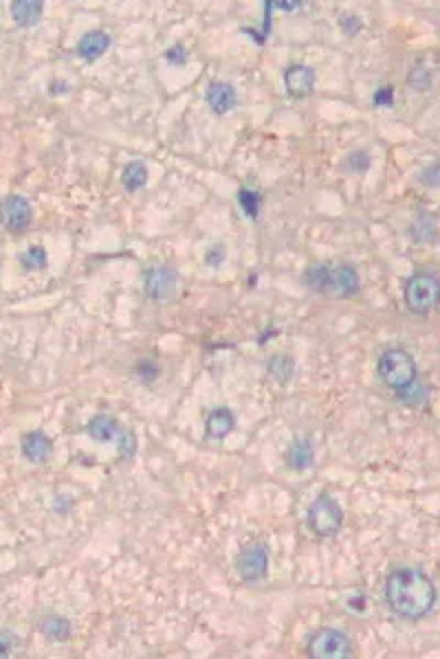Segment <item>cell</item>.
Here are the masks:
<instances>
[{"label": "cell", "instance_id": "cell-1", "mask_svg": "<svg viewBox=\"0 0 440 659\" xmlns=\"http://www.w3.org/2000/svg\"><path fill=\"white\" fill-rule=\"evenodd\" d=\"M385 600L389 609L405 620H421L436 604V584L421 569L401 567L385 578Z\"/></svg>", "mask_w": 440, "mask_h": 659}, {"label": "cell", "instance_id": "cell-2", "mask_svg": "<svg viewBox=\"0 0 440 659\" xmlns=\"http://www.w3.org/2000/svg\"><path fill=\"white\" fill-rule=\"evenodd\" d=\"M304 281L311 290L322 293L328 297H341V299H350L359 293L361 281L359 272L350 264H313L304 272Z\"/></svg>", "mask_w": 440, "mask_h": 659}, {"label": "cell", "instance_id": "cell-3", "mask_svg": "<svg viewBox=\"0 0 440 659\" xmlns=\"http://www.w3.org/2000/svg\"><path fill=\"white\" fill-rule=\"evenodd\" d=\"M378 376H381L387 387H392L394 391L405 389L410 382L419 378L416 360L412 358L410 352L401 350V347L385 350L381 354V358H378Z\"/></svg>", "mask_w": 440, "mask_h": 659}, {"label": "cell", "instance_id": "cell-4", "mask_svg": "<svg viewBox=\"0 0 440 659\" xmlns=\"http://www.w3.org/2000/svg\"><path fill=\"white\" fill-rule=\"evenodd\" d=\"M438 295L440 286L432 272L412 275L405 281V288H403V299H405V306L414 315H430L438 301Z\"/></svg>", "mask_w": 440, "mask_h": 659}, {"label": "cell", "instance_id": "cell-5", "mask_svg": "<svg viewBox=\"0 0 440 659\" xmlns=\"http://www.w3.org/2000/svg\"><path fill=\"white\" fill-rule=\"evenodd\" d=\"M306 521L317 537H335L344 526V510L330 494H320L311 503Z\"/></svg>", "mask_w": 440, "mask_h": 659}, {"label": "cell", "instance_id": "cell-6", "mask_svg": "<svg viewBox=\"0 0 440 659\" xmlns=\"http://www.w3.org/2000/svg\"><path fill=\"white\" fill-rule=\"evenodd\" d=\"M352 653V640L333 626L320 629L309 640V655L313 659H348Z\"/></svg>", "mask_w": 440, "mask_h": 659}, {"label": "cell", "instance_id": "cell-7", "mask_svg": "<svg viewBox=\"0 0 440 659\" xmlns=\"http://www.w3.org/2000/svg\"><path fill=\"white\" fill-rule=\"evenodd\" d=\"M181 290V275L169 266H154L145 272V293L154 301H169Z\"/></svg>", "mask_w": 440, "mask_h": 659}, {"label": "cell", "instance_id": "cell-8", "mask_svg": "<svg viewBox=\"0 0 440 659\" xmlns=\"http://www.w3.org/2000/svg\"><path fill=\"white\" fill-rule=\"evenodd\" d=\"M238 574L242 576V580L247 582H255L262 580L268 574V552L264 545H249L238 554Z\"/></svg>", "mask_w": 440, "mask_h": 659}, {"label": "cell", "instance_id": "cell-9", "mask_svg": "<svg viewBox=\"0 0 440 659\" xmlns=\"http://www.w3.org/2000/svg\"><path fill=\"white\" fill-rule=\"evenodd\" d=\"M31 214H33L31 203L24 196L14 194V196H7L5 201L0 203V220L14 233H20L31 225Z\"/></svg>", "mask_w": 440, "mask_h": 659}, {"label": "cell", "instance_id": "cell-10", "mask_svg": "<svg viewBox=\"0 0 440 659\" xmlns=\"http://www.w3.org/2000/svg\"><path fill=\"white\" fill-rule=\"evenodd\" d=\"M317 73L306 64H293L284 71V86L291 97H309L315 91Z\"/></svg>", "mask_w": 440, "mask_h": 659}, {"label": "cell", "instance_id": "cell-11", "mask_svg": "<svg viewBox=\"0 0 440 659\" xmlns=\"http://www.w3.org/2000/svg\"><path fill=\"white\" fill-rule=\"evenodd\" d=\"M207 104L214 110L216 115H227L229 110H234L238 104V93L234 89V84L229 82H214L207 89Z\"/></svg>", "mask_w": 440, "mask_h": 659}, {"label": "cell", "instance_id": "cell-12", "mask_svg": "<svg viewBox=\"0 0 440 659\" xmlns=\"http://www.w3.org/2000/svg\"><path fill=\"white\" fill-rule=\"evenodd\" d=\"M53 453V442L42 431H33L22 438V455L31 464H44Z\"/></svg>", "mask_w": 440, "mask_h": 659}, {"label": "cell", "instance_id": "cell-13", "mask_svg": "<svg viewBox=\"0 0 440 659\" xmlns=\"http://www.w3.org/2000/svg\"><path fill=\"white\" fill-rule=\"evenodd\" d=\"M236 427V416L227 407H218L205 420V433L210 440H225Z\"/></svg>", "mask_w": 440, "mask_h": 659}, {"label": "cell", "instance_id": "cell-14", "mask_svg": "<svg viewBox=\"0 0 440 659\" xmlns=\"http://www.w3.org/2000/svg\"><path fill=\"white\" fill-rule=\"evenodd\" d=\"M110 48V35L104 31H89L84 33L77 42V53L82 59H100Z\"/></svg>", "mask_w": 440, "mask_h": 659}, {"label": "cell", "instance_id": "cell-15", "mask_svg": "<svg viewBox=\"0 0 440 659\" xmlns=\"http://www.w3.org/2000/svg\"><path fill=\"white\" fill-rule=\"evenodd\" d=\"M42 7L40 0H18L11 3V18L18 27H35L42 18Z\"/></svg>", "mask_w": 440, "mask_h": 659}, {"label": "cell", "instance_id": "cell-16", "mask_svg": "<svg viewBox=\"0 0 440 659\" xmlns=\"http://www.w3.org/2000/svg\"><path fill=\"white\" fill-rule=\"evenodd\" d=\"M86 431L95 442H117L121 433V425L110 416H95L89 422Z\"/></svg>", "mask_w": 440, "mask_h": 659}, {"label": "cell", "instance_id": "cell-17", "mask_svg": "<svg viewBox=\"0 0 440 659\" xmlns=\"http://www.w3.org/2000/svg\"><path fill=\"white\" fill-rule=\"evenodd\" d=\"M288 466L295 468V470H304L309 468L313 462H315V451H313V444L309 440H295L293 446L288 449Z\"/></svg>", "mask_w": 440, "mask_h": 659}, {"label": "cell", "instance_id": "cell-18", "mask_svg": "<svg viewBox=\"0 0 440 659\" xmlns=\"http://www.w3.org/2000/svg\"><path fill=\"white\" fill-rule=\"evenodd\" d=\"M121 183L128 192H139L141 187H145L148 183V167L141 160H130V163L124 167V174H121Z\"/></svg>", "mask_w": 440, "mask_h": 659}, {"label": "cell", "instance_id": "cell-19", "mask_svg": "<svg viewBox=\"0 0 440 659\" xmlns=\"http://www.w3.org/2000/svg\"><path fill=\"white\" fill-rule=\"evenodd\" d=\"M40 629L48 640H55V642H64L71 638V622L66 618H59V615L44 618Z\"/></svg>", "mask_w": 440, "mask_h": 659}, {"label": "cell", "instance_id": "cell-20", "mask_svg": "<svg viewBox=\"0 0 440 659\" xmlns=\"http://www.w3.org/2000/svg\"><path fill=\"white\" fill-rule=\"evenodd\" d=\"M412 235L416 242H430L436 238V218L432 214H423L414 220L412 225Z\"/></svg>", "mask_w": 440, "mask_h": 659}, {"label": "cell", "instance_id": "cell-21", "mask_svg": "<svg viewBox=\"0 0 440 659\" xmlns=\"http://www.w3.org/2000/svg\"><path fill=\"white\" fill-rule=\"evenodd\" d=\"M293 369H295V363H293V358L286 354H277L268 360V374L279 382H286L293 376Z\"/></svg>", "mask_w": 440, "mask_h": 659}, {"label": "cell", "instance_id": "cell-22", "mask_svg": "<svg viewBox=\"0 0 440 659\" xmlns=\"http://www.w3.org/2000/svg\"><path fill=\"white\" fill-rule=\"evenodd\" d=\"M427 387L423 382H419V380H414V382H410L405 389H398L396 391V398L403 402V405H423L425 400H427Z\"/></svg>", "mask_w": 440, "mask_h": 659}, {"label": "cell", "instance_id": "cell-23", "mask_svg": "<svg viewBox=\"0 0 440 659\" xmlns=\"http://www.w3.org/2000/svg\"><path fill=\"white\" fill-rule=\"evenodd\" d=\"M46 251L42 246H31L20 255V264L24 270H42L46 266Z\"/></svg>", "mask_w": 440, "mask_h": 659}, {"label": "cell", "instance_id": "cell-24", "mask_svg": "<svg viewBox=\"0 0 440 659\" xmlns=\"http://www.w3.org/2000/svg\"><path fill=\"white\" fill-rule=\"evenodd\" d=\"M238 203H240V207L244 211V216L258 218V214H260V194H255L253 189H240Z\"/></svg>", "mask_w": 440, "mask_h": 659}, {"label": "cell", "instance_id": "cell-25", "mask_svg": "<svg viewBox=\"0 0 440 659\" xmlns=\"http://www.w3.org/2000/svg\"><path fill=\"white\" fill-rule=\"evenodd\" d=\"M117 444H119L121 455H126V457H132L134 451H137V438H134V433H132L130 429L121 427V433H119V438H117Z\"/></svg>", "mask_w": 440, "mask_h": 659}, {"label": "cell", "instance_id": "cell-26", "mask_svg": "<svg viewBox=\"0 0 440 659\" xmlns=\"http://www.w3.org/2000/svg\"><path fill=\"white\" fill-rule=\"evenodd\" d=\"M348 165H350V169L352 171H365L370 167V156L365 154V152H354V154H350L348 156Z\"/></svg>", "mask_w": 440, "mask_h": 659}, {"label": "cell", "instance_id": "cell-27", "mask_svg": "<svg viewBox=\"0 0 440 659\" xmlns=\"http://www.w3.org/2000/svg\"><path fill=\"white\" fill-rule=\"evenodd\" d=\"M394 104V89L392 86H383L374 93V106L383 108V106H392Z\"/></svg>", "mask_w": 440, "mask_h": 659}, {"label": "cell", "instance_id": "cell-28", "mask_svg": "<svg viewBox=\"0 0 440 659\" xmlns=\"http://www.w3.org/2000/svg\"><path fill=\"white\" fill-rule=\"evenodd\" d=\"M339 24H341V29L346 31V35H354V33L361 31V20H359V16H354V14L341 16Z\"/></svg>", "mask_w": 440, "mask_h": 659}, {"label": "cell", "instance_id": "cell-29", "mask_svg": "<svg viewBox=\"0 0 440 659\" xmlns=\"http://www.w3.org/2000/svg\"><path fill=\"white\" fill-rule=\"evenodd\" d=\"M165 59L169 62V64H174V66H183L187 62V51L181 44H176V46H172L165 53Z\"/></svg>", "mask_w": 440, "mask_h": 659}, {"label": "cell", "instance_id": "cell-30", "mask_svg": "<svg viewBox=\"0 0 440 659\" xmlns=\"http://www.w3.org/2000/svg\"><path fill=\"white\" fill-rule=\"evenodd\" d=\"M14 644H16L14 635H9V633H3V635H0V657L9 655V649H11Z\"/></svg>", "mask_w": 440, "mask_h": 659}, {"label": "cell", "instance_id": "cell-31", "mask_svg": "<svg viewBox=\"0 0 440 659\" xmlns=\"http://www.w3.org/2000/svg\"><path fill=\"white\" fill-rule=\"evenodd\" d=\"M423 183H427L430 187H436L438 185V165H432L430 169H427V174L423 176Z\"/></svg>", "mask_w": 440, "mask_h": 659}, {"label": "cell", "instance_id": "cell-32", "mask_svg": "<svg viewBox=\"0 0 440 659\" xmlns=\"http://www.w3.org/2000/svg\"><path fill=\"white\" fill-rule=\"evenodd\" d=\"M300 7L302 3H271V9H282V11H295Z\"/></svg>", "mask_w": 440, "mask_h": 659}]
</instances>
